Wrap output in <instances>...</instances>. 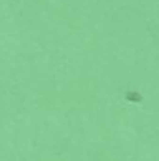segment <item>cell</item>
Instances as JSON below:
<instances>
[{"label": "cell", "instance_id": "6da1fadb", "mask_svg": "<svg viewBox=\"0 0 159 161\" xmlns=\"http://www.w3.org/2000/svg\"><path fill=\"white\" fill-rule=\"evenodd\" d=\"M125 101H127V103H136V104H140V103H144V95L138 93V91H127V93H125Z\"/></svg>", "mask_w": 159, "mask_h": 161}]
</instances>
